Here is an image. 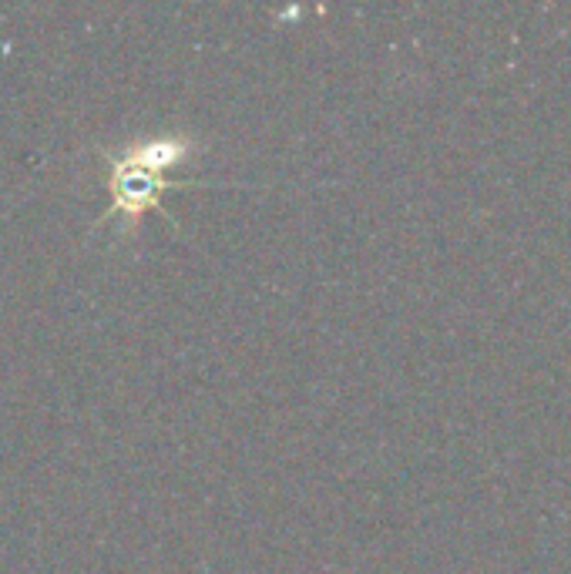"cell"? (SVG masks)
I'll return each mask as SVG.
<instances>
[{
    "instance_id": "cell-1",
    "label": "cell",
    "mask_w": 571,
    "mask_h": 574,
    "mask_svg": "<svg viewBox=\"0 0 571 574\" xmlns=\"http://www.w3.org/2000/svg\"><path fill=\"white\" fill-rule=\"evenodd\" d=\"M195 145L189 138H151L141 145H131L121 158L112 161V209L105 219H125L128 225L138 222L148 209L161 205V195L169 189H179L169 182L166 169H176L189 158Z\"/></svg>"
}]
</instances>
